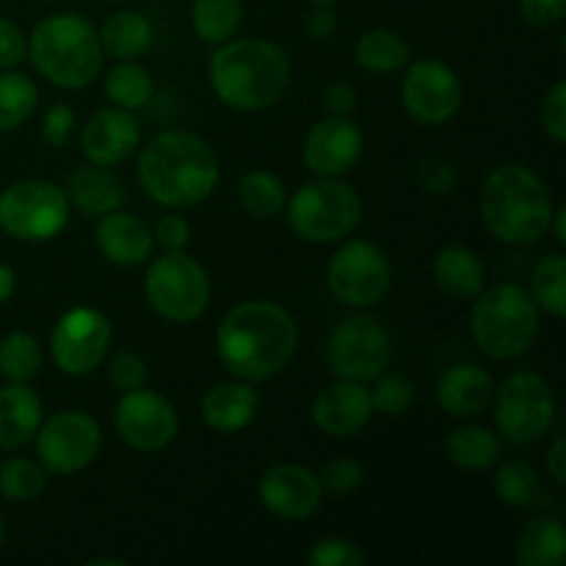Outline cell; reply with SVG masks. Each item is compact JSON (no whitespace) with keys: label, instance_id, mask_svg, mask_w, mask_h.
<instances>
[{"label":"cell","instance_id":"27","mask_svg":"<svg viewBox=\"0 0 566 566\" xmlns=\"http://www.w3.org/2000/svg\"><path fill=\"white\" fill-rule=\"evenodd\" d=\"M566 553V534L562 517L539 514L528 520L517 534L514 558L520 566H562Z\"/></svg>","mask_w":566,"mask_h":566},{"label":"cell","instance_id":"53","mask_svg":"<svg viewBox=\"0 0 566 566\" xmlns=\"http://www.w3.org/2000/svg\"><path fill=\"white\" fill-rule=\"evenodd\" d=\"M551 227H553V230H556V241L558 243H566V208L553 210Z\"/></svg>","mask_w":566,"mask_h":566},{"label":"cell","instance_id":"18","mask_svg":"<svg viewBox=\"0 0 566 566\" xmlns=\"http://www.w3.org/2000/svg\"><path fill=\"white\" fill-rule=\"evenodd\" d=\"M363 130L346 116H326L304 142V164L318 177H340L363 158Z\"/></svg>","mask_w":566,"mask_h":566},{"label":"cell","instance_id":"14","mask_svg":"<svg viewBox=\"0 0 566 566\" xmlns=\"http://www.w3.org/2000/svg\"><path fill=\"white\" fill-rule=\"evenodd\" d=\"M111 346L108 315L94 307L66 310L50 335V354L66 376H88L103 365Z\"/></svg>","mask_w":566,"mask_h":566},{"label":"cell","instance_id":"55","mask_svg":"<svg viewBox=\"0 0 566 566\" xmlns=\"http://www.w3.org/2000/svg\"><path fill=\"white\" fill-rule=\"evenodd\" d=\"M6 545V523H3V514H0V551Z\"/></svg>","mask_w":566,"mask_h":566},{"label":"cell","instance_id":"2","mask_svg":"<svg viewBox=\"0 0 566 566\" xmlns=\"http://www.w3.org/2000/svg\"><path fill=\"white\" fill-rule=\"evenodd\" d=\"M136 171L144 193L171 210L197 208L219 186V158L205 138L188 130H166L149 138Z\"/></svg>","mask_w":566,"mask_h":566},{"label":"cell","instance_id":"43","mask_svg":"<svg viewBox=\"0 0 566 566\" xmlns=\"http://www.w3.org/2000/svg\"><path fill=\"white\" fill-rule=\"evenodd\" d=\"M542 127L553 142L562 144L566 138V83L558 81L542 103Z\"/></svg>","mask_w":566,"mask_h":566},{"label":"cell","instance_id":"35","mask_svg":"<svg viewBox=\"0 0 566 566\" xmlns=\"http://www.w3.org/2000/svg\"><path fill=\"white\" fill-rule=\"evenodd\" d=\"M531 298L536 307L553 318L566 315V260L562 252H553L536 263L531 274Z\"/></svg>","mask_w":566,"mask_h":566},{"label":"cell","instance_id":"22","mask_svg":"<svg viewBox=\"0 0 566 566\" xmlns=\"http://www.w3.org/2000/svg\"><path fill=\"white\" fill-rule=\"evenodd\" d=\"M492 398H495V381L473 363L453 365L437 381V401L451 418H475L490 409Z\"/></svg>","mask_w":566,"mask_h":566},{"label":"cell","instance_id":"12","mask_svg":"<svg viewBox=\"0 0 566 566\" xmlns=\"http://www.w3.org/2000/svg\"><path fill=\"white\" fill-rule=\"evenodd\" d=\"M36 457L48 473L75 475L103 451V429L86 412H59L36 429Z\"/></svg>","mask_w":566,"mask_h":566},{"label":"cell","instance_id":"39","mask_svg":"<svg viewBox=\"0 0 566 566\" xmlns=\"http://www.w3.org/2000/svg\"><path fill=\"white\" fill-rule=\"evenodd\" d=\"M370 401H374V412L401 418L415 403V385L403 374H379L376 387L370 390Z\"/></svg>","mask_w":566,"mask_h":566},{"label":"cell","instance_id":"23","mask_svg":"<svg viewBox=\"0 0 566 566\" xmlns=\"http://www.w3.org/2000/svg\"><path fill=\"white\" fill-rule=\"evenodd\" d=\"M260 407V396L252 381L232 379L221 381L202 398V420L208 429L219 434H238L254 420Z\"/></svg>","mask_w":566,"mask_h":566},{"label":"cell","instance_id":"37","mask_svg":"<svg viewBox=\"0 0 566 566\" xmlns=\"http://www.w3.org/2000/svg\"><path fill=\"white\" fill-rule=\"evenodd\" d=\"M42 368V348L28 332H11L0 340V376L6 381H31Z\"/></svg>","mask_w":566,"mask_h":566},{"label":"cell","instance_id":"16","mask_svg":"<svg viewBox=\"0 0 566 566\" xmlns=\"http://www.w3.org/2000/svg\"><path fill=\"white\" fill-rule=\"evenodd\" d=\"M114 423L127 446L147 453L164 451L180 429L177 409L171 407L169 398L144 387L122 392L114 409Z\"/></svg>","mask_w":566,"mask_h":566},{"label":"cell","instance_id":"6","mask_svg":"<svg viewBox=\"0 0 566 566\" xmlns=\"http://www.w3.org/2000/svg\"><path fill=\"white\" fill-rule=\"evenodd\" d=\"M470 313V335L490 359H517L539 335V307L514 282L481 291Z\"/></svg>","mask_w":566,"mask_h":566},{"label":"cell","instance_id":"25","mask_svg":"<svg viewBox=\"0 0 566 566\" xmlns=\"http://www.w3.org/2000/svg\"><path fill=\"white\" fill-rule=\"evenodd\" d=\"M127 191L119 177L105 166H77L66 180V199L86 216H105L119 210Z\"/></svg>","mask_w":566,"mask_h":566},{"label":"cell","instance_id":"42","mask_svg":"<svg viewBox=\"0 0 566 566\" xmlns=\"http://www.w3.org/2000/svg\"><path fill=\"white\" fill-rule=\"evenodd\" d=\"M108 379L116 390H138L147 381V363L136 352H119L108 365Z\"/></svg>","mask_w":566,"mask_h":566},{"label":"cell","instance_id":"3","mask_svg":"<svg viewBox=\"0 0 566 566\" xmlns=\"http://www.w3.org/2000/svg\"><path fill=\"white\" fill-rule=\"evenodd\" d=\"M210 86L227 108L254 114L285 94L291 83V61L280 44L269 39H230L210 59Z\"/></svg>","mask_w":566,"mask_h":566},{"label":"cell","instance_id":"4","mask_svg":"<svg viewBox=\"0 0 566 566\" xmlns=\"http://www.w3.org/2000/svg\"><path fill=\"white\" fill-rule=\"evenodd\" d=\"M551 191L536 171L523 164H506L492 171L481 191V216L497 241L534 243L547 235L553 221Z\"/></svg>","mask_w":566,"mask_h":566},{"label":"cell","instance_id":"46","mask_svg":"<svg viewBox=\"0 0 566 566\" xmlns=\"http://www.w3.org/2000/svg\"><path fill=\"white\" fill-rule=\"evenodd\" d=\"M28 53L25 33L20 31V25L6 17H0V70H14Z\"/></svg>","mask_w":566,"mask_h":566},{"label":"cell","instance_id":"15","mask_svg":"<svg viewBox=\"0 0 566 566\" xmlns=\"http://www.w3.org/2000/svg\"><path fill=\"white\" fill-rule=\"evenodd\" d=\"M401 103L420 125H446L462 105V81L457 70L440 59H418L407 64Z\"/></svg>","mask_w":566,"mask_h":566},{"label":"cell","instance_id":"45","mask_svg":"<svg viewBox=\"0 0 566 566\" xmlns=\"http://www.w3.org/2000/svg\"><path fill=\"white\" fill-rule=\"evenodd\" d=\"M75 127V111L70 105H53L42 119V138L50 147H64Z\"/></svg>","mask_w":566,"mask_h":566},{"label":"cell","instance_id":"19","mask_svg":"<svg viewBox=\"0 0 566 566\" xmlns=\"http://www.w3.org/2000/svg\"><path fill=\"white\" fill-rule=\"evenodd\" d=\"M138 144H142V125L133 111L116 108V105L97 111L86 122L81 136V147L88 164L105 166V169L125 164L136 153Z\"/></svg>","mask_w":566,"mask_h":566},{"label":"cell","instance_id":"48","mask_svg":"<svg viewBox=\"0 0 566 566\" xmlns=\"http://www.w3.org/2000/svg\"><path fill=\"white\" fill-rule=\"evenodd\" d=\"M420 177H423V186L429 188L431 193H448L459 180L457 171H453L451 164H446V160H429V164H423Z\"/></svg>","mask_w":566,"mask_h":566},{"label":"cell","instance_id":"5","mask_svg":"<svg viewBox=\"0 0 566 566\" xmlns=\"http://www.w3.org/2000/svg\"><path fill=\"white\" fill-rule=\"evenodd\" d=\"M28 55L39 75L70 92L92 86L103 70L97 28L72 11L44 17L28 39Z\"/></svg>","mask_w":566,"mask_h":566},{"label":"cell","instance_id":"44","mask_svg":"<svg viewBox=\"0 0 566 566\" xmlns=\"http://www.w3.org/2000/svg\"><path fill=\"white\" fill-rule=\"evenodd\" d=\"M155 243H158L164 252H182L191 241V224H188L186 216L180 213H169L158 221L155 227Z\"/></svg>","mask_w":566,"mask_h":566},{"label":"cell","instance_id":"56","mask_svg":"<svg viewBox=\"0 0 566 566\" xmlns=\"http://www.w3.org/2000/svg\"><path fill=\"white\" fill-rule=\"evenodd\" d=\"M310 3H326V6H332V3H337V0H310Z\"/></svg>","mask_w":566,"mask_h":566},{"label":"cell","instance_id":"7","mask_svg":"<svg viewBox=\"0 0 566 566\" xmlns=\"http://www.w3.org/2000/svg\"><path fill=\"white\" fill-rule=\"evenodd\" d=\"M363 199L348 182L324 177L298 188L287 202V224L307 243H337L357 230Z\"/></svg>","mask_w":566,"mask_h":566},{"label":"cell","instance_id":"9","mask_svg":"<svg viewBox=\"0 0 566 566\" xmlns=\"http://www.w3.org/2000/svg\"><path fill=\"white\" fill-rule=\"evenodd\" d=\"M66 221H70V199L53 182L20 180L0 193V230L14 241H53Z\"/></svg>","mask_w":566,"mask_h":566},{"label":"cell","instance_id":"30","mask_svg":"<svg viewBox=\"0 0 566 566\" xmlns=\"http://www.w3.org/2000/svg\"><path fill=\"white\" fill-rule=\"evenodd\" d=\"M357 64L363 70L376 72V75H387V72L403 70V66L412 61V50L403 42V36H398L396 31H387V28H374V31H365L357 42Z\"/></svg>","mask_w":566,"mask_h":566},{"label":"cell","instance_id":"24","mask_svg":"<svg viewBox=\"0 0 566 566\" xmlns=\"http://www.w3.org/2000/svg\"><path fill=\"white\" fill-rule=\"evenodd\" d=\"M42 426V398L28 381H6L0 387V448L17 451L28 446Z\"/></svg>","mask_w":566,"mask_h":566},{"label":"cell","instance_id":"41","mask_svg":"<svg viewBox=\"0 0 566 566\" xmlns=\"http://www.w3.org/2000/svg\"><path fill=\"white\" fill-rule=\"evenodd\" d=\"M307 562L313 566H363L365 553L359 551L357 542L346 539V536H326V539L315 542Z\"/></svg>","mask_w":566,"mask_h":566},{"label":"cell","instance_id":"20","mask_svg":"<svg viewBox=\"0 0 566 566\" xmlns=\"http://www.w3.org/2000/svg\"><path fill=\"white\" fill-rule=\"evenodd\" d=\"M370 418H374V401L365 381L337 379L335 385L324 387L313 401L315 426L335 440L363 431Z\"/></svg>","mask_w":566,"mask_h":566},{"label":"cell","instance_id":"29","mask_svg":"<svg viewBox=\"0 0 566 566\" xmlns=\"http://www.w3.org/2000/svg\"><path fill=\"white\" fill-rule=\"evenodd\" d=\"M446 453L462 470H490L501 462V437L486 426H462L446 437Z\"/></svg>","mask_w":566,"mask_h":566},{"label":"cell","instance_id":"40","mask_svg":"<svg viewBox=\"0 0 566 566\" xmlns=\"http://www.w3.org/2000/svg\"><path fill=\"white\" fill-rule=\"evenodd\" d=\"M318 481L321 486H324V492H332V495H352L354 490L363 486L365 468L357 462V459L337 457V459H329V462L321 468Z\"/></svg>","mask_w":566,"mask_h":566},{"label":"cell","instance_id":"57","mask_svg":"<svg viewBox=\"0 0 566 566\" xmlns=\"http://www.w3.org/2000/svg\"><path fill=\"white\" fill-rule=\"evenodd\" d=\"M105 3H125V0H105Z\"/></svg>","mask_w":566,"mask_h":566},{"label":"cell","instance_id":"32","mask_svg":"<svg viewBox=\"0 0 566 566\" xmlns=\"http://www.w3.org/2000/svg\"><path fill=\"white\" fill-rule=\"evenodd\" d=\"M155 81L149 70H144L136 61H119L114 70L105 75V97L125 111H138L153 99Z\"/></svg>","mask_w":566,"mask_h":566},{"label":"cell","instance_id":"31","mask_svg":"<svg viewBox=\"0 0 566 566\" xmlns=\"http://www.w3.org/2000/svg\"><path fill=\"white\" fill-rule=\"evenodd\" d=\"M243 22V0H193L191 25L205 44H224Z\"/></svg>","mask_w":566,"mask_h":566},{"label":"cell","instance_id":"47","mask_svg":"<svg viewBox=\"0 0 566 566\" xmlns=\"http://www.w3.org/2000/svg\"><path fill=\"white\" fill-rule=\"evenodd\" d=\"M520 14H523L531 25L551 28L564 20L566 0H520Z\"/></svg>","mask_w":566,"mask_h":566},{"label":"cell","instance_id":"36","mask_svg":"<svg viewBox=\"0 0 566 566\" xmlns=\"http://www.w3.org/2000/svg\"><path fill=\"white\" fill-rule=\"evenodd\" d=\"M495 495L512 509H534L545 497V490H542L539 473L528 462L512 459L501 464L495 473Z\"/></svg>","mask_w":566,"mask_h":566},{"label":"cell","instance_id":"26","mask_svg":"<svg viewBox=\"0 0 566 566\" xmlns=\"http://www.w3.org/2000/svg\"><path fill=\"white\" fill-rule=\"evenodd\" d=\"M431 271H434L437 287L453 298H475L484 291V263L468 247L453 243V247L440 249Z\"/></svg>","mask_w":566,"mask_h":566},{"label":"cell","instance_id":"11","mask_svg":"<svg viewBox=\"0 0 566 566\" xmlns=\"http://www.w3.org/2000/svg\"><path fill=\"white\" fill-rule=\"evenodd\" d=\"M390 332L374 315H352L332 329L326 359L337 379L374 381L390 365Z\"/></svg>","mask_w":566,"mask_h":566},{"label":"cell","instance_id":"34","mask_svg":"<svg viewBox=\"0 0 566 566\" xmlns=\"http://www.w3.org/2000/svg\"><path fill=\"white\" fill-rule=\"evenodd\" d=\"M39 103V88L22 72H0V133L17 130L31 119Z\"/></svg>","mask_w":566,"mask_h":566},{"label":"cell","instance_id":"17","mask_svg":"<svg viewBox=\"0 0 566 566\" xmlns=\"http://www.w3.org/2000/svg\"><path fill=\"white\" fill-rule=\"evenodd\" d=\"M260 503L265 512L280 520H307L318 512L324 501V486H321L318 473H313L304 464H274L265 470L258 484Z\"/></svg>","mask_w":566,"mask_h":566},{"label":"cell","instance_id":"54","mask_svg":"<svg viewBox=\"0 0 566 566\" xmlns=\"http://www.w3.org/2000/svg\"><path fill=\"white\" fill-rule=\"evenodd\" d=\"M86 566H127V558H88Z\"/></svg>","mask_w":566,"mask_h":566},{"label":"cell","instance_id":"38","mask_svg":"<svg viewBox=\"0 0 566 566\" xmlns=\"http://www.w3.org/2000/svg\"><path fill=\"white\" fill-rule=\"evenodd\" d=\"M48 486V470L33 459H6L0 464V495L11 503H25L42 495Z\"/></svg>","mask_w":566,"mask_h":566},{"label":"cell","instance_id":"10","mask_svg":"<svg viewBox=\"0 0 566 566\" xmlns=\"http://www.w3.org/2000/svg\"><path fill=\"white\" fill-rule=\"evenodd\" d=\"M495 426L514 446H531L551 431L556 418V398L545 376L517 370L501 385L495 398Z\"/></svg>","mask_w":566,"mask_h":566},{"label":"cell","instance_id":"33","mask_svg":"<svg viewBox=\"0 0 566 566\" xmlns=\"http://www.w3.org/2000/svg\"><path fill=\"white\" fill-rule=\"evenodd\" d=\"M238 202L252 219H274L285 208V186L265 169L247 171L238 182Z\"/></svg>","mask_w":566,"mask_h":566},{"label":"cell","instance_id":"21","mask_svg":"<svg viewBox=\"0 0 566 566\" xmlns=\"http://www.w3.org/2000/svg\"><path fill=\"white\" fill-rule=\"evenodd\" d=\"M94 243L108 263L122 265V269H136V265L153 260L155 235L147 221H142L138 216L111 210V213L99 216Z\"/></svg>","mask_w":566,"mask_h":566},{"label":"cell","instance_id":"13","mask_svg":"<svg viewBox=\"0 0 566 566\" xmlns=\"http://www.w3.org/2000/svg\"><path fill=\"white\" fill-rule=\"evenodd\" d=\"M390 260L376 243L348 241L329 260V287L348 307H374L390 291Z\"/></svg>","mask_w":566,"mask_h":566},{"label":"cell","instance_id":"50","mask_svg":"<svg viewBox=\"0 0 566 566\" xmlns=\"http://www.w3.org/2000/svg\"><path fill=\"white\" fill-rule=\"evenodd\" d=\"M337 31V17L335 11H332V6L326 3H315V9L310 11L307 17V33L313 39H318V42H324V39H332Z\"/></svg>","mask_w":566,"mask_h":566},{"label":"cell","instance_id":"49","mask_svg":"<svg viewBox=\"0 0 566 566\" xmlns=\"http://www.w3.org/2000/svg\"><path fill=\"white\" fill-rule=\"evenodd\" d=\"M357 103V94L346 81H332L324 92V105L332 116H346Z\"/></svg>","mask_w":566,"mask_h":566},{"label":"cell","instance_id":"1","mask_svg":"<svg viewBox=\"0 0 566 566\" xmlns=\"http://www.w3.org/2000/svg\"><path fill=\"white\" fill-rule=\"evenodd\" d=\"M216 348L235 379L265 381L280 374L298 348V326L274 302H241L221 318Z\"/></svg>","mask_w":566,"mask_h":566},{"label":"cell","instance_id":"8","mask_svg":"<svg viewBox=\"0 0 566 566\" xmlns=\"http://www.w3.org/2000/svg\"><path fill=\"white\" fill-rule=\"evenodd\" d=\"M144 293L160 318L171 324H191L202 318L210 304L208 271L186 252H164L144 276Z\"/></svg>","mask_w":566,"mask_h":566},{"label":"cell","instance_id":"51","mask_svg":"<svg viewBox=\"0 0 566 566\" xmlns=\"http://www.w3.org/2000/svg\"><path fill=\"white\" fill-rule=\"evenodd\" d=\"M547 473L556 479V484H564L566 481V451L562 434L551 442V451H547Z\"/></svg>","mask_w":566,"mask_h":566},{"label":"cell","instance_id":"28","mask_svg":"<svg viewBox=\"0 0 566 566\" xmlns=\"http://www.w3.org/2000/svg\"><path fill=\"white\" fill-rule=\"evenodd\" d=\"M97 33L99 44H103V53L119 61L138 59L153 44V25L138 11H116V14H111L103 22V31Z\"/></svg>","mask_w":566,"mask_h":566},{"label":"cell","instance_id":"52","mask_svg":"<svg viewBox=\"0 0 566 566\" xmlns=\"http://www.w3.org/2000/svg\"><path fill=\"white\" fill-rule=\"evenodd\" d=\"M14 293V271L9 265H0V304L9 302Z\"/></svg>","mask_w":566,"mask_h":566},{"label":"cell","instance_id":"58","mask_svg":"<svg viewBox=\"0 0 566 566\" xmlns=\"http://www.w3.org/2000/svg\"><path fill=\"white\" fill-rule=\"evenodd\" d=\"M48 3H55V0H48Z\"/></svg>","mask_w":566,"mask_h":566}]
</instances>
